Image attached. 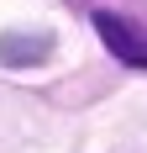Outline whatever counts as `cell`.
Instances as JSON below:
<instances>
[{"instance_id": "cell-1", "label": "cell", "mask_w": 147, "mask_h": 153, "mask_svg": "<svg viewBox=\"0 0 147 153\" xmlns=\"http://www.w3.org/2000/svg\"><path fill=\"white\" fill-rule=\"evenodd\" d=\"M95 27H100L105 48H110L121 63H137V69H147V32H137L132 21H121L116 11H95Z\"/></svg>"}, {"instance_id": "cell-2", "label": "cell", "mask_w": 147, "mask_h": 153, "mask_svg": "<svg viewBox=\"0 0 147 153\" xmlns=\"http://www.w3.org/2000/svg\"><path fill=\"white\" fill-rule=\"evenodd\" d=\"M47 53H53V37L47 32H0V63L26 69V63H42Z\"/></svg>"}]
</instances>
